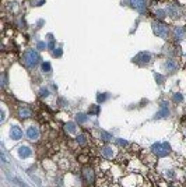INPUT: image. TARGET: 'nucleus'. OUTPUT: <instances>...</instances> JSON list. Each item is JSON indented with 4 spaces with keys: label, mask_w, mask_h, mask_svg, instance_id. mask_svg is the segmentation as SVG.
I'll return each mask as SVG.
<instances>
[{
    "label": "nucleus",
    "mask_w": 186,
    "mask_h": 187,
    "mask_svg": "<svg viewBox=\"0 0 186 187\" xmlns=\"http://www.w3.org/2000/svg\"><path fill=\"white\" fill-rule=\"evenodd\" d=\"M39 60H41L39 53H38L37 50H34V49L27 50L25 54H24V63H25L28 67H35V66L39 63Z\"/></svg>",
    "instance_id": "obj_1"
},
{
    "label": "nucleus",
    "mask_w": 186,
    "mask_h": 187,
    "mask_svg": "<svg viewBox=\"0 0 186 187\" xmlns=\"http://www.w3.org/2000/svg\"><path fill=\"white\" fill-rule=\"evenodd\" d=\"M151 150L157 156H167L169 154L171 147L168 143H155V144H153Z\"/></svg>",
    "instance_id": "obj_2"
},
{
    "label": "nucleus",
    "mask_w": 186,
    "mask_h": 187,
    "mask_svg": "<svg viewBox=\"0 0 186 187\" xmlns=\"http://www.w3.org/2000/svg\"><path fill=\"white\" fill-rule=\"evenodd\" d=\"M153 31H154L155 35H158L161 38H167L168 37V27L162 24L159 21H154L153 22Z\"/></svg>",
    "instance_id": "obj_3"
},
{
    "label": "nucleus",
    "mask_w": 186,
    "mask_h": 187,
    "mask_svg": "<svg viewBox=\"0 0 186 187\" xmlns=\"http://www.w3.org/2000/svg\"><path fill=\"white\" fill-rule=\"evenodd\" d=\"M150 59H151V56H150L149 52H141V53H138L133 60H134L136 63L146 64V63H149V62H150Z\"/></svg>",
    "instance_id": "obj_4"
},
{
    "label": "nucleus",
    "mask_w": 186,
    "mask_h": 187,
    "mask_svg": "<svg viewBox=\"0 0 186 187\" xmlns=\"http://www.w3.org/2000/svg\"><path fill=\"white\" fill-rule=\"evenodd\" d=\"M27 137L30 140H32V141H37V140L39 138V130H38L35 126L28 127V130H27Z\"/></svg>",
    "instance_id": "obj_5"
},
{
    "label": "nucleus",
    "mask_w": 186,
    "mask_h": 187,
    "mask_svg": "<svg viewBox=\"0 0 186 187\" xmlns=\"http://www.w3.org/2000/svg\"><path fill=\"white\" fill-rule=\"evenodd\" d=\"M83 177H84L85 183H92L94 182V179H95L94 172H92L91 168H84V171H83Z\"/></svg>",
    "instance_id": "obj_6"
},
{
    "label": "nucleus",
    "mask_w": 186,
    "mask_h": 187,
    "mask_svg": "<svg viewBox=\"0 0 186 187\" xmlns=\"http://www.w3.org/2000/svg\"><path fill=\"white\" fill-rule=\"evenodd\" d=\"M168 14H169L172 18H179L181 17V10H179V7L176 4H171L168 6Z\"/></svg>",
    "instance_id": "obj_7"
},
{
    "label": "nucleus",
    "mask_w": 186,
    "mask_h": 187,
    "mask_svg": "<svg viewBox=\"0 0 186 187\" xmlns=\"http://www.w3.org/2000/svg\"><path fill=\"white\" fill-rule=\"evenodd\" d=\"M10 135H11V138L13 140H20L22 137V131H21V128L18 127V126H13L10 130Z\"/></svg>",
    "instance_id": "obj_8"
},
{
    "label": "nucleus",
    "mask_w": 186,
    "mask_h": 187,
    "mask_svg": "<svg viewBox=\"0 0 186 187\" xmlns=\"http://www.w3.org/2000/svg\"><path fill=\"white\" fill-rule=\"evenodd\" d=\"M165 70H168L169 73H174V71H176V69H178V64L174 62V60H167L164 64Z\"/></svg>",
    "instance_id": "obj_9"
},
{
    "label": "nucleus",
    "mask_w": 186,
    "mask_h": 187,
    "mask_svg": "<svg viewBox=\"0 0 186 187\" xmlns=\"http://www.w3.org/2000/svg\"><path fill=\"white\" fill-rule=\"evenodd\" d=\"M130 4L137 10H144L146 9V0H130Z\"/></svg>",
    "instance_id": "obj_10"
},
{
    "label": "nucleus",
    "mask_w": 186,
    "mask_h": 187,
    "mask_svg": "<svg viewBox=\"0 0 186 187\" xmlns=\"http://www.w3.org/2000/svg\"><path fill=\"white\" fill-rule=\"evenodd\" d=\"M32 151L28 148V147H20L18 148V155L21 156V158H28V156H31Z\"/></svg>",
    "instance_id": "obj_11"
},
{
    "label": "nucleus",
    "mask_w": 186,
    "mask_h": 187,
    "mask_svg": "<svg viewBox=\"0 0 186 187\" xmlns=\"http://www.w3.org/2000/svg\"><path fill=\"white\" fill-rule=\"evenodd\" d=\"M32 113L31 110L28 109V107H20V110H18V116L21 119H27V118H30Z\"/></svg>",
    "instance_id": "obj_12"
},
{
    "label": "nucleus",
    "mask_w": 186,
    "mask_h": 187,
    "mask_svg": "<svg viewBox=\"0 0 186 187\" xmlns=\"http://www.w3.org/2000/svg\"><path fill=\"white\" fill-rule=\"evenodd\" d=\"M174 34H175L176 39H182V38L185 37V29H183L182 27H176L175 31H174Z\"/></svg>",
    "instance_id": "obj_13"
},
{
    "label": "nucleus",
    "mask_w": 186,
    "mask_h": 187,
    "mask_svg": "<svg viewBox=\"0 0 186 187\" xmlns=\"http://www.w3.org/2000/svg\"><path fill=\"white\" fill-rule=\"evenodd\" d=\"M168 113H169V110L165 107V103H162V107H161V110H159V112L155 115V118H157V119L164 118V116H168Z\"/></svg>",
    "instance_id": "obj_14"
},
{
    "label": "nucleus",
    "mask_w": 186,
    "mask_h": 187,
    "mask_svg": "<svg viewBox=\"0 0 186 187\" xmlns=\"http://www.w3.org/2000/svg\"><path fill=\"white\" fill-rule=\"evenodd\" d=\"M102 154H104V156H106V158H112V156H113V151H112L111 147H104V148H102Z\"/></svg>",
    "instance_id": "obj_15"
},
{
    "label": "nucleus",
    "mask_w": 186,
    "mask_h": 187,
    "mask_svg": "<svg viewBox=\"0 0 186 187\" xmlns=\"http://www.w3.org/2000/svg\"><path fill=\"white\" fill-rule=\"evenodd\" d=\"M66 131H69V133H74L76 131V124L73 122H70V123L66 124Z\"/></svg>",
    "instance_id": "obj_16"
},
{
    "label": "nucleus",
    "mask_w": 186,
    "mask_h": 187,
    "mask_svg": "<svg viewBox=\"0 0 186 187\" xmlns=\"http://www.w3.org/2000/svg\"><path fill=\"white\" fill-rule=\"evenodd\" d=\"M101 137H102V140H105V141H109V140L113 138V137H112V134L106 133V131H101Z\"/></svg>",
    "instance_id": "obj_17"
},
{
    "label": "nucleus",
    "mask_w": 186,
    "mask_h": 187,
    "mask_svg": "<svg viewBox=\"0 0 186 187\" xmlns=\"http://www.w3.org/2000/svg\"><path fill=\"white\" fill-rule=\"evenodd\" d=\"M85 120H87V116H85V115H83V113L77 115V122H79V123H84Z\"/></svg>",
    "instance_id": "obj_18"
},
{
    "label": "nucleus",
    "mask_w": 186,
    "mask_h": 187,
    "mask_svg": "<svg viewBox=\"0 0 186 187\" xmlns=\"http://www.w3.org/2000/svg\"><path fill=\"white\" fill-rule=\"evenodd\" d=\"M165 14H167V11L165 10H157V13H155V16L158 17V18H161V20L165 18Z\"/></svg>",
    "instance_id": "obj_19"
},
{
    "label": "nucleus",
    "mask_w": 186,
    "mask_h": 187,
    "mask_svg": "<svg viewBox=\"0 0 186 187\" xmlns=\"http://www.w3.org/2000/svg\"><path fill=\"white\" fill-rule=\"evenodd\" d=\"M77 143H79L80 145H85V135H83V134L79 135V137H77Z\"/></svg>",
    "instance_id": "obj_20"
},
{
    "label": "nucleus",
    "mask_w": 186,
    "mask_h": 187,
    "mask_svg": "<svg viewBox=\"0 0 186 187\" xmlns=\"http://www.w3.org/2000/svg\"><path fill=\"white\" fill-rule=\"evenodd\" d=\"M42 70L43 71H46V73H49L50 71V64L46 62V63H42Z\"/></svg>",
    "instance_id": "obj_21"
},
{
    "label": "nucleus",
    "mask_w": 186,
    "mask_h": 187,
    "mask_svg": "<svg viewBox=\"0 0 186 187\" xmlns=\"http://www.w3.org/2000/svg\"><path fill=\"white\" fill-rule=\"evenodd\" d=\"M105 99H106L105 94H98V95H97V101H98V102H104Z\"/></svg>",
    "instance_id": "obj_22"
},
{
    "label": "nucleus",
    "mask_w": 186,
    "mask_h": 187,
    "mask_svg": "<svg viewBox=\"0 0 186 187\" xmlns=\"http://www.w3.org/2000/svg\"><path fill=\"white\" fill-rule=\"evenodd\" d=\"M182 99H183L182 94H175V95H174V101H175V102H181Z\"/></svg>",
    "instance_id": "obj_23"
},
{
    "label": "nucleus",
    "mask_w": 186,
    "mask_h": 187,
    "mask_svg": "<svg viewBox=\"0 0 186 187\" xmlns=\"http://www.w3.org/2000/svg\"><path fill=\"white\" fill-rule=\"evenodd\" d=\"M155 80L158 81V84H162V81H164V77L159 74H155Z\"/></svg>",
    "instance_id": "obj_24"
},
{
    "label": "nucleus",
    "mask_w": 186,
    "mask_h": 187,
    "mask_svg": "<svg viewBox=\"0 0 186 187\" xmlns=\"http://www.w3.org/2000/svg\"><path fill=\"white\" fill-rule=\"evenodd\" d=\"M9 9H10V10H13V11H16L17 10V3H10Z\"/></svg>",
    "instance_id": "obj_25"
},
{
    "label": "nucleus",
    "mask_w": 186,
    "mask_h": 187,
    "mask_svg": "<svg viewBox=\"0 0 186 187\" xmlns=\"http://www.w3.org/2000/svg\"><path fill=\"white\" fill-rule=\"evenodd\" d=\"M13 180H14L16 183H18V184H20L21 187H28V186H25V184H24V183H22L21 180H18V179H16V177H13Z\"/></svg>",
    "instance_id": "obj_26"
},
{
    "label": "nucleus",
    "mask_w": 186,
    "mask_h": 187,
    "mask_svg": "<svg viewBox=\"0 0 186 187\" xmlns=\"http://www.w3.org/2000/svg\"><path fill=\"white\" fill-rule=\"evenodd\" d=\"M118 144L125 147V145H128V141H126V140H118Z\"/></svg>",
    "instance_id": "obj_27"
},
{
    "label": "nucleus",
    "mask_w": 186,
    "mask_h": 187,
    "mask_svg": "<svg viewBox=\"0 0 186 187\" xmlns=\"http://www.w3.org/2000/svg\"><path fill=\"white\" fill-rule=\"evenodd\" d=\"M53 54H55V56H58V57H60V56H62V49H58V50H55V52H53Z\"/></svg>",
    "instance_id": "obj_28"
},
{
    "label": "nucleus",
    "mask_w": 186,
    "mask_h": 187,
    "mask_svg": "<svg viewBox=\"0 0 186 187\" xmlns=\"http://www.w3.org/2000/svg\"><path fill=\"white\" fill-rule=\"evenodd\" d=\"M48 95H49L48 90H41V96H48Z\"/></svg>",
    "instance_id": "obj_29"
},
{
    "label": "nucleus",
    "mask_w": 186,
    "mask_h": 187,
    "mask_svg": "<svg viewBox=\"0 0 186 187\" xmlns=\"http://www.w3.org/2000/svg\"><path fill=\"white\" fill-rule=\"evenodd\" d=\"M0 155H1V160H3V163H7V159H6V155H4V152H1V154H0Z\"/></svg>",
    "instance_id": "obj_30"
},
{
    "label": "nucleus",
    "mask_w": 186,
    "mask_h": 187,
    "mask_svg": "<svg viewBox=\"0 0 186 187\" xmlns=\"http://www.w3.org/2000/svg\"><path fill=\"white\" fill-rule=\"evenodd\" d=\"M38 48H39V49L46 48V45H45V42H38Z\"/></svg>",
    "instance_id": "obj_31"
},
{
    "label": "nucleus",
    "mask_w": 186,
    "mask_h": 187,
    "mask_svg": "<svg viewBox=\"0 0 186 187\" xmlns=\"http://www.w3.org/2000/svg\"><path fill=\"white\" fill-rule=\"evenodd\" d=\"M49 48H50V49L55 48V42H53V39H52V38H50V42H49Z\"/></svg>",
    "instance_id": "obj_32"
},
{
    "label": "nucleus",
    "mask_w": 186,
    "mask_h": 187,
    "mask_svg": "<svg viewBox=\"0 0 186 187\" xmlns=\"http://www.w3.org/2000/svg\"><path fill=\"white\" fill-rule=\"evenodd\" d=\"M171 187H172V186H171Z\"/></svg>",
    "instance_id": "obj_33"
}]
</instances>
